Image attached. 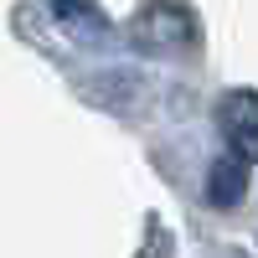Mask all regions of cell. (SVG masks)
Segmentation results:
<instances>
[{
	"instance_id": "obj_1",
	"label": "cell",
	"mask_w": 258,
	"mask_h": 258,
	"mask_svg": "<svg viewBox=\"0 0 258 258\" xmlns=\"http://www.w3.org/2000/svg\"><path fill=\"white\" fill-rule=\"evenodd\" d=\"M217 124L232 145V155L238 160H258V93H227L222 109H217Z\"/></svg>"
},
{
	"instance_id": "obj_2",
	"label": "cell",
	"mask_w": 258,
	"mask_h": 258,
	"mask_svg": "<svg viewBox=\"0 0 258 258\" xmlns=\"http://www.w3.org/2000/svg\"><path fill=\"white\" fill-rule=\"evenodd\" d=\"M207 202L212 207H238L243 202V160L238 155H227L207 170Z\"/></svg>"
}]
</instances>
